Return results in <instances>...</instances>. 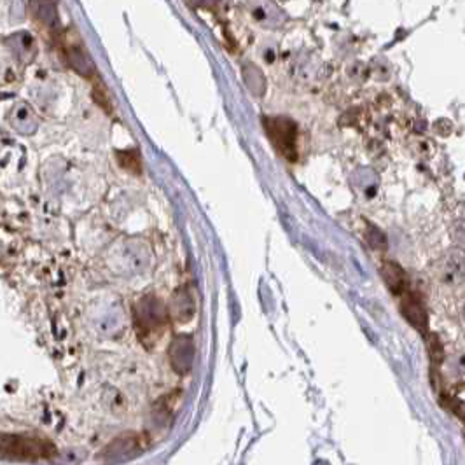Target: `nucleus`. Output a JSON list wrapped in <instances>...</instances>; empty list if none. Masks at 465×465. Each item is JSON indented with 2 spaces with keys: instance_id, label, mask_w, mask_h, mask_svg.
<instances>
[{
  "instance_id": "1a4fd4ad",
  "label": "nucleus",
  "mask_w": 465,
  "mask_h": 465,
  "mask_svg": "<svg viewBox=\"0 0 465 465\" xmlns=\"http://www.w3.org/2000/svg\"><path fill=\"white\" fill-rule=\"evenodd\" d=\"M448 366L449 374H451L453 378H456V380L465 378V351H456L455 355H451Z\"/></svg>"
},
{
  "instance_id": "9b49d317",
  "label": "nucleus",
  "mask_w": 465,
  "mask_h": 465,
  "mask_svg": "<svg viewBox=\"0 0 465 465\" xmlns=\"http://www.w3.org/2000/svg\"><path fill=\"white\" fill-rule=\"evenodd\" d=\"M371 233L373 234H369V241H371V245H373V247H385V238H383V234L378 231V229H374V228H371Z\"/></svg>"
},
{
  "instance_id": "20e7f679",
  "label": "nucleus",
  "mask_w": 465,
  "mask_h": 465,
  "mask_svg": "<svg viewBox=\"0 0 465 465\" xmlns=\"http://www.w3.org/2000/svg\"><path fill=\"white\" fill-rule=\"evenodd\" d=\"M170 364L175 373L187 374L193 369L194 362V343L189 336H177L171 341L170 350H168Z\"/></svg>"
},
{
  "instance_id": "6e6552de",
  "label": "nucleus",
  "mask_w": 465,
  "mask_h": 465,
  "mask_svg": "<svg viewBox=\"0 0 465 465\" xmlns=\"http://www.w3.org/2000/svg\"><path fill=\"white\" fill-rule=\"evenodd\" d=\"M381 275L392 294L402 296L404 292H408V279H406V273L402 271L399 264L385 263L381 266Z\"/></svg>"
},
{
  "instance_id": "f03ea898",
  "label": "nucleus",
  "mask_w": 465,
  "mask_h": 465,
  "mask_svg": "<svg viewBox=\"0 0 465 465\" xmlns=\"http://www.w3.org/2000/svg\"><path fill=\"white\" fill-rule=\"evenodd\" d=\"M166 304L156 296H146L136 303L135 306V327L136 334L142 338V341H156L166 327L168 322Z\"/></svg>"
},
{
  "instance_id": "9d476101",
  "label": "nucleus",
  "mask_w": 465,
  "mask_h": 465,
  "mask_svg": "<svg viewBox=\"0 0 465 465\" xmlns=\"http://www.w3.org/2000/svg\"><path fill=\"white\" fill-rule=\"evenodd\" d=\"M117 159H119V163L123 165V168H126V170L140 171V158L135 154V152L131 151L119 152V154H117Z\"/></svg>"
},
{
  "instance_id": "39448f33",
  "label": "nucleus",
  "mask_w": 465,
  "mask_h": 465,
  "mask_svg": "<svg viewBox=\"0 0 465 465\" xmlns=\"http://www.w3.org/2000/svg\"><path fill=\"white\" fill-rule=\"evenodd\" d=\"M441 282L459 287L465 284V252L464 250H451L444 256L439 266Z\"/></svg>"
},
{
  "instance_id": "f257e3e1",
  "label": "nucleus",
  "mask_w": 465,
  "mask_h": 465,
  "mask_svg": "<svg viewBox=\"0 0 465 465\" xmlns=\"http://www.w3.org/2000/svg\"><path fill=\"white\" fill-rule=\"evenodd\" d=\"M54 455H56V446L48 439L18 436V434H4L2 437V456L7 460L37 462V460H48Z\"/></svg>"
},
{
  "instance_id": "f8f14e48",
  "label": "nucleus",
  "mask_w": 465,
  "mask_h": 465,
  "mask_svg": "<svg viewBox=\"0 0 465 465\" xmlns=\"http://www.w3.org/2000/svg\"><path fill=\"white\" fill-rule=\"evenodd\" d=\"M459 315H460V322H462V326L465 327V296L459 304Z\"/></svg>"
},
{
  "instance_id": "7ed1b4c3",
  "label": "nucleus",
  "mask_w": 465,
  "mask_h": 465,
  "mask_svg": "<svg viewBox=\"0 0 465 465\" xmlns=\"http://www.w3.org/2000/svg\"><path fill=\"white\" fill-rule=\"evenodd\" d=\"M264 128L275 149L289 161L298 158V128L285 117H266Z\"/></svg>"
},
{
  "instance_id": "0eeeda50",
  "label": "nucleus",
  "mask_w": 465,
  "mask_h": 465,
  "mask_svg": "<svg viewBox=\"0 0 465 465\" xmlns=\"http://www.w3.org/2000/svg\"><path fill=\"white\" fill-rule=\"evenodd\" d=\"M168 311H170V315L174 316L177 322H187V320L193 319L194 303H193V298L189 296V292L184 291V289L182 291L179 289V291L171 296V303H170V308H168Z\"/></svg>"
},
{
  "instance_id": "423d86ee",
  "label": "nucleus",
  "mask_w": 465,
  "mask_h": 465,
  "mask_svg": "<svg viewBox=\"0 0 465 465\" xmlns=\"http://www.w3.org/2000/svg\"><path fill=\"white\" fill-rule=\"evenodd\" d=\"M401 310H402V315L406 316V320H408L415 329L418 331L427 329V314H425V308L424 304H421V301L418 299V296L404 292L401 301Z\"/></svg>"
}]
</instances>
